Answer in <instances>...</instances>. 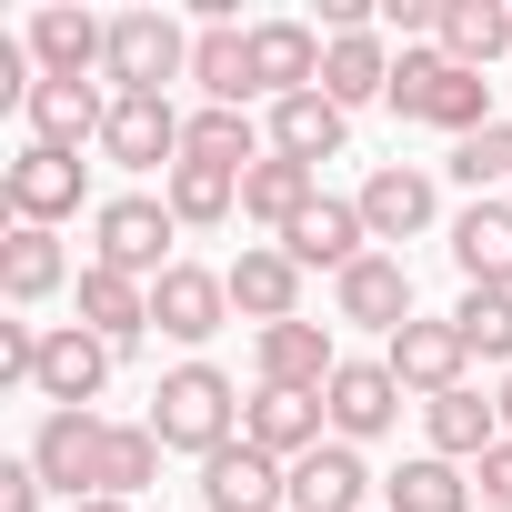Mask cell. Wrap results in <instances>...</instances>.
I'll list each match as a JSON object with an SVG mask.
<instances>
[{
  "mask_svg": "<svg viewBox=\"0 0 512 512\" xmlns=\"http://www.w3.org/2000/svg\"><path fill=\"white\" fill-rule=\"evenodd\" d=\"M191 81H201L211 111L262 101V91H251V31H241V21H201V31H191Z\"/></svg>",
  "mask_w": 512,
  "mask_h": 512,
  "instance_id": "obj_24",
  "label": "cell"
},
{
  "mask_svg": "<svg viewBox=\"0 0 512 512\" xmlns=\"http://www.w3.org/2000/svg\"><path fill=\"white\" fill-rule=\"evenodd\" d=\"M382 21H392V31H412V41H422V31L442 41V0H382Z\"/></svg>",
  "mask_w": 512,
  "mask_h": 512,
  "instance_id": "obj_41",
  "label": "cell"
},
{
  "mask_svg": "<svg viewBox=\"0 0 512 512\" xmlns=\"http://www.w3.org/2000/svg\"><path fill=\"white\" fill-rule=\"evenodd\" d=\"M251 91L262 101L322 91V31L312 21H251Z\"/></svg>",
  "mask_w": 512,
  "mask_h": 512,
  "instance_id": "obj_12",
  "label": "cell"
},
{
  "mask_svg": "<svg viewBox=\"0 0 512 512\" xmlns=\"http://www.w3.org/2000/svg\"><path fill=\"white\" fill-rule=\"evenodd\" d=\"M181 111H171V91L161 101H111V131H101V151L121 161V171H181Z\"/></svg>",
  "mask_w": 512,
  "mask_h": 512,
  "instance_id": "obj_17",
  "label": "cell"
},
{
  "mask_svg": "<svg viewBox=\"0 0 512 512\" xmlns=\"http://www.w3.org/2000/svg\"><path fill=\"white\" fill-rule=\"evenodd\" d=\"M322 412H332V442H382L392 422H402V382H392V362H342L332 372V392H322Z\"/></svg>",
  "mask_w": 512,
  "mask_h": 512,
  "instance_id": "obj_8",
  "label": "cell"
},
{
  "mask_svg": "<svg viewBox=\"0 0 512 512\" xmlns=\"http://www.w3.org/2000/svg\"><path fill=\"white\" fill-rule=\"evenodd\" d=\"M322 101H342V111H362V101H392V51H382L372 31H352V41H322Z\"/></svg>",
  "mask_w": 512,
  "mask_h": 512,
  "instance_id": "obj_29",
  "label": "cell"
},
{
  "mask_svg": "<svg viewBox=\"0 0 512 512\" xmlns=\"http://www.w3.org/2000/svg\"><path fill=\"white\" fill-rule=\"evenodd\" d=\"M161 201H171V221H181V231H211V221H231V211H241V171H211V161H181Z\"/></svg>",
  "mask_w": 512,
  "mask_h": 512,
  "instance_id": "obj_34",
  "label": "cell"
},
{
  "mask_svg": "<svg viewBox=\"0 0 512 512\" xmlns=\"http://www.w3.org/2000/svg\"><path fill=\"white\" fill-rule=\"evenodd\" d=\"M442 51L462 71H492L512 51V11H502V0H442Z\"/></svg>",
  "mask_w": 512,
  "mask_h": 512,
  "instance_id": "obj_31",
  "label": "cell"
},
{
  "mask_svg": "<svg viewBox=\"0 0 512 512\" xmlns=\"http://www.w3.org/2000/svg\"><path fill=\"white\" fill-rule=\"evenodd\" d=\"M422 422H432V452H442V462H482V452L502 442V402H482L472 382L442 392V402H422Z\"/></svg>",
  "mask_w": 512,
  "mask_h": 512,
  "instance_id": "obj_30",
  "label": "cell"
},
{
  "mask_svg": "<svg viewBox=\"0 0 512 512\" xmlns=\"http://www.w3.org/2000/svg\"><path fill=\"white\" fill-rule=\"evenodd\" d=\"M71 512H131V502H111V492H91V502H71Z\"/></svg>",
  "mask_w": 512,
  "mask_h": 512,
  "instance_id": "obj_42",
  "label": "cell"
},
{
  "mask_svg": "<svg viewBox=\"0 0 512 512\" xmlns=\"http://www.w3.org/2000/svg\"><path fill=\"white\" fill-rule=\"evenodd\" d=\"M111 131V91L101 81H41L31 91V151H71L81 161V141H101Z\"/></svg>",
  "mask_w": 512,
  "mask_h": 512,
  "instance_id": "obj_16",
  "label": "cell"
},
{
  "mask_svg": "<svg viewBox=\"0 0 512 512\" xmlns=\"http://www.w3.org/2000/svg\"><path fill=\"white\" fill-rule=\"evenodd\" d=\"M282 251H292L302 272H332V282H342L362 251H372V221H362V201H332V191H322V201L282 231Z\"/></svg>",
  "mask_w": 512,
  "mask_h": 512,
  "instance_id": "obj_13",
  "label": "cell"
},
{
  "mask_svg": "<svg viewBox=\"0 0 512 512\" xmlns=\"http://www.w3.org/2000/svg\"><path fill=\"white\" fill-rule=\"evenodd\" d=\"M71 282V262H61V231H31V221H11V241H0V302L11 312H31V302H51Z\"/></svg>",
  "mask_w": 512,
  "mask_h": 512,
  "instance_id": "obj_26",
  "label": "cell"
},
{
  "mask_svg": "<svg viewBox=\"0 0 512 512\" xmlns=\"http://www.w3.org/2000/svg\"><path fill=\"white\" fill-rule=\"evenodd\" d=\"M452 181H462L472 201H512V121H492V131L452 141Z\"/></svg>",
  "mask_w": 512,
  "mask_h": 512,
  "instance_id": "obj_35",
  "label": "cell"
},
{
  "mask_svg": "<svg viewBox=\"0 0 512 512\" xmlns=\"http://www.w3.org/2000/svg\"><path fill=\"white\" fill-rule=\"evenodd\" d=\"M101 81H111V101H161V81H191V31L171 11H121Z\"/></svg>",
  "mask_w": 512,
  "mask_h": 512,
  "instance_id": "obj_3",
  "label": "cell"
},
{
  "mask_svg": "<svg viewBox=\"0 0 512 512\" xmlns=\"http://www.w3.org/2000/svg\"><path fill=\"white\" fill-rule=\"evenodd\" d=\"M41 372V332L31 322H0V382H31Z\"/></svg>",
  "mask_w": 512,
  "mask_h": 512,
  "instance_id": "obj_39",
  "label": "cell"
},
{
  "mask_svg": "<svg viewBox=\"0 0 512 512\" xmlns=\"http://www.w3.org/2000/svg\"><path fill=\"white\" fill-rule=\"evenodd\" d=\"M41 492H51V482H41L31 462H0V512H41Z\"/></svg>",
  "mask_w": 512,
  "mask_h": 512,
  "instance_id": "obj_40",
  "label": "cell"
},
{
  "mask_svg": "<svg viewBox=\"0 0 512 512\" xmlns=\"http://www.w3.org/2000/svg\"><path fill=\"white\" fill-rule=\"evenodd\" d=\"M322 392H251L241 402V442H262L272 462H302V452H322Z\"/></svg>",
  "mask_w": 512,
  "mask_h": 512,
  "instance_id": "obj_20",
  "label": "cell"
},
{
  "mask_svg": "<svg viewBox=\"0 0 512 512\" xmlns=\"http://www.w3.org/2000/svg\"><path fill=\"white\" fill-rule=\"evenodd\" d=\"M111 342L101 332H81V322H61V332H41V372H31V392L51 402V412H91L101 402V382H111Z\"/></svg>",
  "mask_w": 512,
  "mask_h": 512,
  "instance_id": "obj_6",
  "label": "cell"
},
{
  "mask_svg": "<svg viewBox=\"0 0 512 512\" xmlns=\"http://www.w3.org/2000/svg\"><path fill=\"white\" fill-rule=\"evenodd\" d=\"M91 262H111V272H131V282H161L171 272V241H181V221H171V201H151V191H121V201H101L91 211Z\"/></svg>",
  "mask_w": 512,
  "mask_h": 512,
  "instance_id": "obj_4",
  "label": "cell"
},
{
  "mask_svg": "<svg viewBox=\"0 0 512 512\" xmlns=\"http://www.w3.org/2000/svg\"><path fill=\"white\" fill-rule=\"evenodd\" d=\"M452 332H462L472 362H512V292H462Z\"/></svg>",
  "mask_w": 512,
  "mask_h": 512,
  "instance_id": "obj_37",
  "label": "cell"
},
{
  "mask_svg": "<svg viewBox=\"0 0 512 512\" xmlns=\"http://www.w3.org/2000/svg\"><path fill=\"white\" fill-rule=\"evenodd\" d=\"M151 472H161V432H151V422H111V452H101V492H111V502H131Z\"/></svg>",
  "mask_w": 512,
  "mask_h": 512,
  "instance_id": "obj_36",
  "label": "cell"
},
{
  "mask_svg": "<svg viewBox=\"0 0 512 512\" xmlns=\"http://www.w3.org/2000/svg\"><path fill=\"white\" fill-rule=\"evenodd\" d=\"M81 332H101V342L131 362L141 332H151V282H131V272H111V262H81Z\"/></svg>",
  "mask_w": 512,
  "mask_h": 512,
  "instance_id": "obj_18",
  "label": "cell"
},
{
  "mask_svg": "<svg viewBox=\"0 0 512 512\" xmlns=\"http://www.w3.org/2000/svg\"><path fill=\"white\" fill-rule=\"evenodd\" d=\"M432 171H412V161H382L372 181H362V221H372V241H422L432 231Z\"/></svg>",
  "mask_w": 512,
  "mask_h": 512,
  "instance_id": "obj_21",
  "label": "cell"
},
{
  "mask_svg": "<svg viewBox=\"0 0 512 512\" xmlns=\"http://www.w3.org/2000/svg\"><path fill=\"white\" fill-rule=\"evenodd\" d=\"M201 502L211 512H282L292 502V462H272L262 442H221L201 462Z\"/></svg>",
  "mask_w": 512,
  "mask_h": 512,
  "instance_id": "obj_7",
  "label": "cell"
},
{
  "mask_svg": "<svg viewBox=\"0 0 512 512\" xmlns=\"http://www.w3.org/2000/svg\"><path fill=\"white\" fill-rule=\"evenodd\" d=\"M332 372H342V352H332L322 322H272L262 332V392H332Z\"/></svg>",
  "mask_w": 512,
  "mask_h": 512,
  "instance_id": "obj_22",
  "label": "cell"
},
{
  "mask_svg": "<svg viewBox=\"0 0 512 512\" xmlns=\"http://www.w3.org/2000/svg\"><path fill=\"white\" fill-rule=\"evenodd\" d=\"M342 131H352V111L342 101H322V91H292V101H272V151L282 161H342Z\"/></svg>",
  "mask_w": 512,
  "mask_h": 512,
  "instance_id": "obj_27",
  "label": "cell"
},
{
  "mask_svg": "<svg viewBox=\"0 0 512 512\" xmlns=\"http://www.w3.org/2000/svg\"><path fill=\"white\" fill-rule=\"evenodd\" d=\"M101 452H111V422L101 412H41V432H31V472L51 492H71V502L101 492Z\"/></svg>",
  "mask_w": 512,
  "mask_h": 512,
  "instance_id": "obj_5",
  "label": "cell"
},
{
  "mask_svg": "<svg viewBox=\"0 0 512 512\" xmlns=\"http://www.w3.org/2000/svg\"><path fill=\"white\" fill-rule=\"evenodd\" d=\"M362 492H372V472L352 442H322L292 462V512H362Z\"/></svg>",
  "mask_w": 512,
  "mask_h": 512,
  "instance_id": "obj_28",
  "label": "cell"
},
{
  "mask_svg": "<svg viewBox=\"0 0 512 512\" xmlns=\"http://www.w3.org/2000/svg\"><path fill=\"white\" fill-rule=\"evenodd\" d=\"M312 201H322V171H312V161H282V151H262V161L241 171V221H262V231H292Z\"/></svg>",
  "mask_w": 512,
  "mask_h": 512,
  "instance_id": "obj_23",
  "label": "cell"
},
{
  "mask_svg": "<svg viewBox=\"0 0 512 512\" xmlns=\"http://www.w3.org/2000/svg\"><path fill=\"white\" fill-rule=\"evenodd\" d=\"M151 322H161L171 342H211V332L231 322V282L201 272V262H171V272L151 282Z\"/></svg>",
  "mask_w": 512,
  "mask_h": 512,
  "instance_id": "obj_19",
  "label": "cell"
},
{
  "mask_svg": "<svg viewBox=\"0 0 512 512\" xmlns=\"http://www.w3.org/2000/svg\"><path fill=\"white\" fill-rule=\"evenodd\" d=\"M382 362H392V382H402V392H422V402L462 392V372H472V352H462V332H452V322H402V332L382 342Z\"/></svg>",
  "mask_w": 512,
  "mask_h": 512,
  "instance_id": "obj_11",
  "label": "cell"
},
{
  "mask_svg": "<svg viewBox=\"0 0 512 512\" xmlns=\"http://www.w3.org/2000/svg\"><path fill=\"white\" fill-rule=\"evenodd\" d=\"M392 111H402V121H422V131L472 141V131H492V81H482V71H462L442 41H422V51H402V61H392Z\"/></svg>",
  "mask_w": 512,
  "mask_h": 512,
  "instance_id": "obj_1",
  "label": "cell"
},
{
  "mask_svg": "<svg viewBox=\"0 0 512 512\" xmlns=\"http://www.w3.org/2000/svg\"><path fill=\"white\" fill-rule=\"evenodd\" d=\"M332 302H342V322H362V332H402L412 322V272H402V251H362V262L332 282Z\"/></svg>",
  "mask_w": 512,
  "mask_h": 512,
  "instance_id": "obj_14",
  "label": "cell"
},
{
  "mask_svg": "<svg viewBox=\"0 0 512 512\" xmlns=\"http://www.w3.org/2000/svg\"><path fill=\"white\" fill-rule=\"evenodd\" d=\"M472 482H482V512H512V432L472 462Z\"/></svg>",
  "mask_w": 512,
  "mask_h": 512,
  "instance_id": "obj_38",
  "label": "cell"
},
{
  "mask_svg": "<svg viewBox=\"0 0 512 512\" xmlns=\"http://www.w3.org/2000/svg\"><path fill=\"white\" fill-rule=\"evenodd\" d=\"M181 161H211V171H251L262 161V131H251V111H191V131H181Z\"/></svg>",
  "mask_w": 512,
  "mask_h": 512,
  "instance_id": "obj_33",
  "label": "cell"
},
{
  "mask_svg": "<svg viewBox=\"0 0 512 512\" xmlns=\"http://www.w3.org/2000/svg\"><path fill=\"white\" fill-rule=\"evenodd\" d=\"M31 61H41V81H91L111 61V21L51 0V11H31Z\"/></svg>",
  "mask_w": 512,
  "mask_h": 512,
  "instance_id": "obj_15",
  "label": "cell"
},
{
  "mask_svg": "<svg viewBox=\"0 0 512 512\" xmlns=\"http://www.w3.org/2000/svg\"><path fill=\"white\" fill-rule=\"evenodd\" d=\"M221 282H231V312H241V322H262V332H272V322H302V262H292L282 241H251Z\"/></svg>",
  "mask_w": 512,
  "mask_h": 512,
  "instance_id": "obj_9",
  "label": "cell"
},
{
  "mask_svg": "<svg viewBox=\"0 0 512 512\" xmlns=\"http://www.w3.org/2000/svg\"><path fill=\"white\" fill-rule=\"evenodd\" d=\"M382 502H392V512H482V502H472V482H462V462H442V452L402 462V472L382 482Z\"/></svg>",
  "mask_w": 512,
  "mask_h": 512,
  "instance_id": "obj_32",
  "label": "cell"
},
{
  "mask_svg": "<svg viewBox=\"0 0 512 512\" xmlns=\"http://www.w3.org/2000/svg\"><path fill=\"white\" fill-rule=\"evenodd\" d=\"M0 201H11V221H31V231H61L81 211V161L71 151H21L0 171Z\"/></svg>",
  "mask_w": 512,
  "mask_h": 512,
  "instance_id": "obj_10",
  "label": "cell"
},
{
  "mask_svg": "<svg viewBox=\"0 0 512 512\" xmlns=\"http://www.w3.org/2000/svg\"><path fill=\"white\" fill-rule=\"evenodd\" d=\"M452 262L472 292H512V201H472L452 221Z\"/></svg>",
  "mask_w": 512,
  "mask_h": 512,
  "instance_id": "obj_25",
  "label": "cell"
},
{
  "mask_svg": "<svg viewBox=\"0 0 512 512\" xmlns=\"http://www.w3.org/2000/svg\"><path fill=\"white\" fill-rule=\"evenodd\" d=\"M151 432H161V452H201V462H211L221 442H241V392H231V372H211V362L161 372Z\"/></svg>",
  "mask_w": 512,
  "mask_h": 512,
  "instance_id": "obj_2",
  "label": "cell"
},
{
  "mask_svg": "<svg viewBox=\"0 0 512 512\" xmlns=\"http://www.w3.org/2000/svg\"><path fill=\"white\" fill-rule=\"evenodd\" d=\"M502 432H512V382H502Z\"/></svg>",
  "mask_w": 512,
  "mask_h": 512,
  "instance_id": "obj_43",
  "label": "cell"
}]
</instances>
